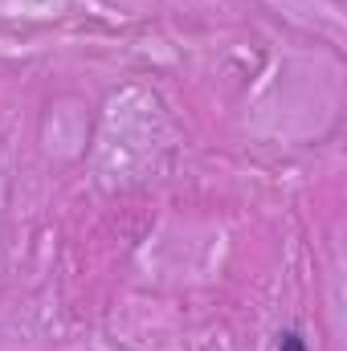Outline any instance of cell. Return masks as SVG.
I'll list each match as a JSON object with an SVG mask.
<instances>
[{"instance_id": "6da1fadb", "label": "cell", "mask_w": 347, "mask_h": 351, "mask_svg": "<svg viewBox=\"0 0 347 351\" xmlns=\"http://www.w3.org/2000/svg\"><path fill=\"white\" fill-rule=\"evenodd\" d=\"M278 351H307V339L298 331H282L278 335Z\"/></svg>"}]
</instances>
